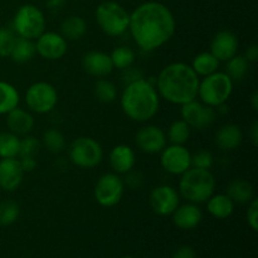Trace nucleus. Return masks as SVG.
<instances>
[{
	"label": "nucleus",
	"instance_id": "72a5a7b5",
	"mask_svg": "<svg viewBox=\"0 0 258 258\" xmlns=\"http://www.w3.org/2000/svg\"><path fill=\"white\" fill-rule=\"evenodd\" d=\"M111 60H112L113 68L117 70H126L131 67L135 62V52L128 47H117L111 52Z\"/></svg>",
	"mask_w": 258,
	"mask_h": 258
},
{
	"label": "nucleus",
	"instance_id": "9d476101",
	"mask_svg": "<svg viewBox=\"0 0 258 258\" xmlns=\"http://www.w3.org/2000/svg\"><path fill=\"white\" fill-rule=\"evenodd\" d=\"M125 191V183L116 173H106L100 176L95 185L93 196L101 207L111 208L121 202Z\"/></svg>",
	"mask_w": 258,
	"mask_h": 258
},
{
	"label": "nucleus",
	"instance_id": "a211bd4d",
	"mask_svg": "<svg viewBox=\"0 0 258 258\" xmlns=\"http://www.w3.org/2000/svg\"><path fill=\"white\" fill-rule=\"evenodd\" d=\"M24 171L17 158L0 159V189L14 191L22 184Z\"/></svg>",
	"mask_w": 258,
	"mask_h": 258
},
{
	"label": "nucleus",
	"instance_id": "9b49d317",
	"mask_svg": "<svg viewBox=\"0 0 258 258\" xmlns=\"http://www.w3.org/2000/svg\"><path fill=\"white\" fill-rule=\"evenodd\" d=\"M181 120L185 121L191 130L203 131L213 125L217 118V111L214 107L206 105L203 102L193 100L188 103L181 105L180 110Z\"/></svg>",
	"mask_w": 258,
	"mask_h": 258
},
{
	"label": "nucleus",
	"instance_id": "f704fd0d",
	"mask_svg": "<svg viewBox=\"0 0 258 258\" xmlns=\"http://www.w3.org/2000/svg\"><path fill=\"white\" fill-rule=\"evenodd\" d=\"M19 204L14 201H4L0 203V226H10L19 218Z\"/></svg>",
	"mask_w": 258,
	"mask_h": 258
},
{
	"label": "nucleus",
	"instance_id": "7ed1b4c3",
	"mask_svg": "<svg viewBox=\"0 0 258 258\" xmlns=\"http://www.w3.org/2000/svg\"><path fill=\"white\" fill-rule=\"evenodd\" d=\"M123 113L135 122H148L158 113L160 96L150 80L139 78L127 83L120 98Z\"/></svg>",
	"mask_w": 258,
	"mask_h": 258
},
{
	"label": "nucleus",
	"instance_id": "c756f323",
	"mask_svg": "<svg viewBox=\"0 0 258 258\" xmlns=\"http://www.w3.org/2000/svg\"><path fill=\"white\" fill-rule=\"evenodd\" d=\"M93 93L100 102L111 103L117 97V88H116L115 83L111 82L110 80L100 78L96 81L95 86H93Z\"/></svg>",
	"mask_w": 258,
	"mask_h": 258
},
{
	"label": "nucleus",
	"instance_id": "aec40b11",
	"mask_svg": "<svg viewBox=\"0 0 258 258\" xmlns=\"http://www.w3.org/2000/svg\"><path fill=\"white\" fill-rule=\"evenodd\" d=\"M110 165L113 173L116 174H127L128 171L135 168L136 155L135 151L125 144L116 145L108 155Z\"/></svg>",
	"mask_w": 258,
	"mask_h": 258
},
{
	"label": "nucleus",
	"instance_id": "c9c22d12",
	"mask_svg": "<svg viewBox=\"0 0 258 258\" xmlns=\"http://www.w3.org/2000/svg\"><path fill=\"white\" fill-rule=\"evenodd\" d=\"M40 149V141L34 136L25 135L24 139L20 140L19 145V158H35Z\"/></svg>",
	"mask_w": 258,
	"mask_h": 258
},
{
	"label": "nucleus",
	"instance_id": "6ab92c4d",
	"mask_svg": "<svg viewBox=\"0 0 258 258\" xmlns=\"http://www.w3.org/2000/svg\"><path fill=\"white\" fill-rule=\"evenodd\" d=\"M171 216H173L174 224L179 229L190 231V229H194L199 226V223L203 219V212L199 208L198 204L186 203L183 206H179Z\"/></svg>",
	"mask_w": 258,
	"mask_h": 258
},
{
	"label": "nucleus",
	"instance_id": "a18cd8bd",
	"mask_svg": "<svg viewBox=\"0 0 258 258\" xmlns=\"http://www.w3.org/2000/svg\"><path fill=\"white\" fill-rule=\"evenodd\" d=\"M249 139H251V143L254 148L258 146V121H254L253 123L249 127Z\"/></svg>",
	"mask_w": 258,
	"mask_h": 258
},
{
	"label": "nucleus",
	"instance_id": "20e7f679",
	"mask_svg": "<svg viewBox=\"0 0 258 258\" xmlns=\"http://www.w3.org/2000/svg\"><path fill=\"white\" fill-rule=\"evenodd\" d=\"M216 179L207 169L190 168L181 174L179 180V196L189 203L201 204L208 201L214 194Z\"/></svg>",
	"mask_w": 258,
	"mask_h": 258
},
{
	"label": "nucleus",
	"instance_id": "393cba45",
	"mask_svg": "<svg viewBox=\"0 0 258 258\" xmlns=\"http://www.w3.org/2000/svg\"><path fill=\"white\" fill-rule=\"evenodd\" d=\"M87 32V23L80 15H71L60 24V34L66 40H78Z\"/></svg>",
	"mask_w": 258,
	"mask_h": 258
},
{
	"label": "nucleus",
	"instance_id": "0eeeda50",
	"mask_svg": "<svg viewBox=\"0 0 258 258\" xmlns=\"http://www.w3.org/2000/svg\"><path fill=\"white\" fill-rule=\"evenodd\" d=\"M13 32L20 38L35 40L45 32L44 13L33 4L22 5L13 19Z\"/></svg>",
	"mask_w": 258,
	"mask_h": 258
},
{
	"label": "nucleus",
	"instance_id": "ddd939ff",
	"mask_svg": "<svg viewBox=\"0 0 258 258\" xmlns=\"http://www.w3.org/2000/svg\"><path fill=\"white\" fill-rule=\"evenodd\" d=\"M151 209L158 216H171L180 206V196L175 188L170 185H159L151 190L149 197Z\"/></svg>",
	"mask_w": 258,
	"mask_h": 258
},
{
	"label": "nucleus",
	"instance_id": "37998d69",
	"mask_svg": "<svg viewBox=\"0 0 258 258\" xmlns=\"http://www.w3.org/2000/svg\"><path fill=\"white\" fill-rule=\"evenodd\" d=\"M20 166H22L24 173H30L37 166V160L35 158H20Z\"/></svg>",
	"mask_w": 258,
	"mask_h": 258
},
{
	"label": "nucleus",
	"instance_id": "58836bf2",
	"mask_svg": "<svg viewBox=\"0 0 258 258\" xmlns=\"http://www.w3.org/2000/svg\"><path fill=\"white\" fill-rule=\"evenodd\" d=\"M247 222H248V226L256 232L258 229V199L256 197L248 203V209H247Z\"/></svg>",
	"mask_w": 258,
	"mask_h": 258
},
{
	"label": "nucleus",
	"instance_id": "6e6552de",
	"mask_svg": "<svg viewBox=\"0 0 258 258\" xmlns=\"http://www.w3.org/2000/svg\"><path fill=\"white\" fill-rule=\"evenodd\" d=\"M68 156L73 165L82 169H93L103 159V149L95 139L81 136L71 143Z\"/></svg>",
	"mask_w": 258,
	"mask_h": 258
},
{
	"label": "nucleus",
	"instance_id": "f8f14e48",
	"mask_svg": "<svg viewBox=\"0 0 258 258\" xmlns=\"http://www.w3.org/2000/svg\"><path fill=\"white\" fill-rule=\"evenodd\" d=\"M160 164L166 173L181 175L191 168V154L184 145L165 146L161 151Z\"/></svg>",
	"mask_w": 258,
	"mask_h": 258
},
{
	"label": "nucleus",
	"instance_id": "f3484780",
	"mask_svg": "<svg viewBox=\"0 0 258 258\" xmlns=\"http://www.w3.org/2000/svg\"><path fill=\"white\" fill-rule=\"evenodd\" d=\"M82 67L90 76L96 78H105L113 71L110 54L101 50H90L82 57Z\"/></svg>",
	"mask_w": 258,
	"mask_h": 258
},
{
	"label": "nucleus",
	"instance_id": "49530a36",
	"mask_svg": "<svg viewBox=\"0 0 258 258\" xmlns=\"http://www.w3.org/2000/svg\"><path fill=\"white\" fill-rule=\"evenodd\" d=\"M67 0H47V8L49 10H59L66 5Z\"/></svg>",
	"mask_w": 258,
	"mask_h": 258
},
{
	"label": "nucleus",
	"instance_id": "c03bdc74",
	"mask_svg": "<svg viewBox=\"0 0 258 258\" xmlns=\"http://www.w3.org/2000/svg\"><path fill=\"white\" fill-rule=\"evenodd\" d=\"M243 57L248 60L249 63L252 62H256L257 58H258V45L257 44H252L251 47H248L244 52Z\"/></svg>",
	"mask_w": 258,
	"mask_h": 258
},
{
	"label": "nucleus",
	"instance_id": "09e8293b",
	"mask_svg": "<svg viewBox=\"0 0 258 258\" xmlns=\"http://www.w3.org/2000/svg\"><path fill=\"white\" fill-rule=\"evenodd\" d=\"M122 258H134V257H130V256H125V257H122Z\"/></svg>",
	"mask_w": 258,
	"mask_h": 258
},
{
	"label": "nucleus",
	"instance_id": "1a4fd4ad",
	"mask_svg": "<svg viewBox=\"0 0 258 258\" xmlns=\"http://www.w3.org/2000/svg\"><path fill=\"white\" fill-rule=\"evenodd\" d=\"M25 103L32 112L39 115L52 112L58 103L57 90L44 81L33 83L25 92Z\"/></svg>",
	"mask_w": 258,
	"mask_h": 258
},
{
	"label": "nucleus",
	"instance_id": "79ce46f5",
	"mask_svg": "<svg viewBox=\"0 0 258 258\" xmlns=\"http://www.w3.org/2000/svg\"><path fill=\"white\" fill-rule=\"evenodd\" d=\"M141 77H143V76H141V73L139 72V71L134 70L133 66L128 68H126V70H123V80H125L127 83L134 82V81L139 80V78H141ZM127 83H126V85H127Z\"/></svg>",
	"mask_w": 258,
	"mask_h": 258
},
{
	"label": "nucleus",
	"instance_id": "423d86ee",
	"mask_svg": "<svg viewBox=\"0 0 258 258\" xmlns=\"http://www.w3.org/2000/svg\"><path fill=\"white\" fill-rule=\"evenodd\" d=\"M233 86L234 82L226 72L217 71L199 81L198 97L201 98V102L217 108L229 100L233 92Z\"/></svg>",
	"mask_w": 258,
	"mask_h": 258
},
{
	"label": "nucleus",
	"instance_id": "a878e982",
	"mask_svg": "<svg viewBox=\"0 0 258 258\" xmlns=\"http://www.w3.org/2000/svg\"><path fill=\"white\" fill-rule=\"evenodd\" d=\"M20 101L19 92L12 83L0 81V115H7L15 107Z\"/></svg>",
	"mask_w": 258,
	"mask_h": 258
},
{
	"label": "nucleus",
	"instance_id": "bb28decb",
	"mask_svg": "<svg viewBox=\"0 0 258 258\" xmlns=\"http://www.w3.org/2000/svg\"><path fill=\"white\" fill-rule=\"evenodd\" d=\"M190 66L198 77H206L218 71L219 60L211 52H202L194 57Z\"/></svg>",
	"mask_w": 258,
	"mask_h": 258
},
{
	"label": "nucleus",
	"instance_id": "de8ad7c7",
	"mask_svg": "<svg viewBox=\"0 0 258 258\" xmlns=\"http://www.w3.org/2000/svg\"><path fill=\"white\" fill-rule=\"evenodd\" d=\"M249 101H251L252 108H253L254 111H257L258 110V92L257 91H254V92L252 93L251 97H249Z\"/></svg>",
	"mask_w": 258,
	"mask_h": 258
},
{
	"label": "nucleus",
	"instance_id": "cd10ccee",
	"mask_svg": "<svg viewBox=\"0 0 258 258\" xmlns=\"http://www.w3.org/2000/svg\"><path fill=\"white\" fill-rule=\"evenodd\" d=\"M35 53H37V50H35L34 40L18 37L15 39L14 47H13L9 57L15 63H27L30 59H33Z\"/></svg>",
	"mask_w": 258,
	"mask_h": 258
},
{
	"label": "nucleus",
	"instance_id": "a19ab883",
	"mask_svg": "<svg viewBox=\"0 0 258 258\" xmlns=\"http://www.w3.org/2000/svg\"><path fill=\"white\" fill-rule=\"evenodd\" d=\"M173 258H197V254L191 247L184 246L180 247L179 249H176Z\"/></svg>",
	"mask_w": 258,
	"mask_h": 258
},
{
	"label": "nucleus",
	"instance_id": "dca6fc26",
	"mask_svg": "<svg viewBox=\"0 0 258 258\" xmlns=\"http://www.w3.org/2000/svg\"><path fill=\"white\" fill-rule=\"evenodd\" d=\"M239 42L237 35L231 30H219L213 37L211 42V50L209 52L219 60V62H227L238 54Z\"/></svg>",
	"mask_w": 258,
	"mask_h": 258
},
{
	"label": "nucleus",
	"instance_id": "c85d7f7f",
	"mask_svg": "<svg viewBox=\"0 0 258 258\" xmlns=\"http://www.w3.org/2000/svg\"><path fill=\"white\" fill-rule=\"evenodd\" d=\"M20 139L10 131L0 133V159L17 158L19 154Z\"/></svg>",
	"mask_w": 258,
	"mask_h": 258
},
{
	"label": "nucleus",
	"instance_id": "2f4dec72",
	"mask_svg": "<svg viewBox=\"0 0 258 258\" xmlns=\"http://www.w3.org/2000/svg\"><path fill=\"white\" fill-rule=\"evenodd\" d=\"M42 144L49 153L59 154L66 149V138L58 128H49L43 134Z\"/></svg>",
	"mask_w": 258,
	"mask_h": 258
},
{
	"label": "nucleus",
	"instance_id": "b1692460",
	"mask_svg": "<svg viewBox=\"0 0 258 258\" xmlns=\"http://www.w3.org/2000/svg\"><path fill=\"white\" fill-rule=\"evenodd\" d=\"M226 194L234 204H248L254 198V189L249 181L244 179H234L227 185Z\"/></svg>",
	"mask_w": 258,
	"mask_h": 258
},
{
	"label": "nucleus",
	"instance_id": "7c9ffc66",
	"mask_svg": "<svg viewBox=\"0 0 258 258\" xmlns=\"http://www.w3.org/2000/svg\"><path fill=\"white\" fill-rule=\"evenodd\" d=\"M191 128L184 120H176L170 125L168 130V139L174 145H184L190 138Z\"/></svg>",
	"mask_w": 258,
	"mask_h": 258
},
{
	"label": "nucleus",
	"instance_id": "473e14b6",
	"mask_svg": "<svg viewBox=\"0 0 258 258\" xmlns=\"http://www.w3.org/2000/svg\"><path fill=\"white\" fill-rule=\"evenodd\" d=\"M249 62L243 57V55L236 54L231 59L227 60L226 73L232 78V81H241L246 77L248 73Z\"/></svg>",
	"mask_w": 258,
	"mask_h": 258
},
{
	"label": "nucleus",
	"instance_id": "f03ea898",
	"mask_svg": "<svg viewBox=\"0 0 258 258\" xmlns=\"http://www.w3.org/2000/svg\"><path fill=\"white\" fill-rule=\"evenodd\" d=\"M199 81L190 64L183 62L170 63L159 73L155 88L159 96L173 105H184L198 97Z\"/></svg>",
	"mask_w": 258,
	"mask_h": 258
},
{
	"label": "nucleus",
	"instance_id": "4468645a",
	"mask_svg": "<svg viewBox=\"0 0 258 258\" xmlns=\"http://www.w3.org/2000/svg\"><path fill=\"white\" fill-rule=\"evenodd\" d=\"M68 43L60 33L43 32L35 39V50L42 58L48 60L60 59L66 55Z\"/></svg>",
	"mask_w": 258,
	"mask_h": 258
},
{
	"label": "nucleus",
	"instance_id": "e433bc0d",
	"mask_svg": "<svg viewBox=\"0 0 258 258\" xmlns=\"http://www.w3.org/2000/svg\"><path fill=\"white\" fill-rule=\"evenodd\" d=\"M15 39H17V37L12 29L5 27L0 28V57H9L13 47H14Z\"/></svg>",
	"mask_w": 258,
	"mask_h": 258
},
{
	"label": "nucleus",
	"instance_id": "412c9836",
	"mask_svg": "<svg viewBox=\"0 0 258 258\" xmlns=\"http://www.w3.org/2000/svg\"><path fill=\"white\" fill-rule=\"evenodd\" d=\"M34 117L29 111L15 107L7 113V126L10 133L17 136H25L34 127Z\"/></svg>",
	"mask_w": 258,
	"mask_h": 258
},
{
	"label": "nucleus",
	"instance_id": "39448f33",
	"mask_svg": "<svg viewBox=\"0 0 258 258\" xmlns=\"http://www.w3.org/2000/svg\"><path fill=\"white\" fill-rule=\"evenodd\" d=\"M95 18L100 29L108 37H120L128 29L130 13L112 0H106L98 4Z\"/></svg>",
	"mask_w": 258,
	"mask_h": 258
},
{
	"label": "nucleus",
	"instance_id": "ea45409f",
	"mask_svg": "<svg viewBox=\"0 0 258 258\" xmlns=\"http://www.w3.org/2000/svg\"><path fill=\"white\" fill-rule=\"evenodd\" d=\"M133 171V170H131ZM128 171L127 173V178H126V184H127L130 188L136 189V188H140L143 185V181L144 178L140 173H131Z\"/></svg>",
	"mask_w": 258,
	"mask_h": 258
},
{
	"label": "nucleus",
	"instance_id": "4c0bfd02",
	"mask_svg": "<svg viewBox=\"0 0 258 258\" xmlns=\"http://www.w3.org/2000/svg\"><path fill=\"white\" fill-rule=\"evenodd\" d=\"M213 165V155L207 150H201L191 155V168L209 169Z\"/></svg>",
	"mask_w": 258,
	"mask_h": 258
},
{
	"label": "nucleus",
	"instance_id": "4be33fe9",
	"mask_svg": "<svg viewBox=\"0 0 258 258\" xmlns=\"http://www.w3.org/2000/svg\"><path fill=\"white\" fill-rule=\"evenodd\" d=\"M216 145L224 151H232L238 148L243 141L241 127L234 123H226L216 133Z\"/></svg>",
	"mask_w": 258,
	"mask_h": 258
},
{
	"label": "nucleus",
	"instance_id": "5701e85b",
	"mask_svg": "<svg viewBox=\"0 0 258 258\" xmlns=\"http://www.w3.org/2000/svg\"><path fill=\"white\" fill-rule=\"evenodd\" d=\"M207 209L209 214L217 219H226L232 216L234 211V203L226 193L213 194L207 201Z\"/></svg>",
	"mask_w": 258,
	"mask_h": 258
},
{
	"label": "nucleus",
	"instance_id": "f257e3e1",
	"mask_svg": "<svg viewBox=\"0 0 258 258\" xmlns=\"http://www.w3.org/2000/svg\"><path fill=\"white\" fill-rule=\"evenodd\" d=\"M176 22L166 5L146 2L130 13L128 30L136 44L146 52L163 47L173 38Z\"/></svg>",
	"mask_w": 258,
	"mask_h": 258
},
{
	"label": "nucleus",
	"instance_id": "2eb2a0df",
	"mask_svg": "<svg viewBox=\"0 0 258 258\" xmlns=\"http://www.w3.org/2000/svg\"><path fill=\"white\" fill-rule=\"evenodd\" d=\"M168 139L163 128L155 125L143 126L135 135V144L143 153L159 154L166 146Z\"/></svg>",
	"mask_w": 258,
	"mask_h": 258
}]
</instances>
